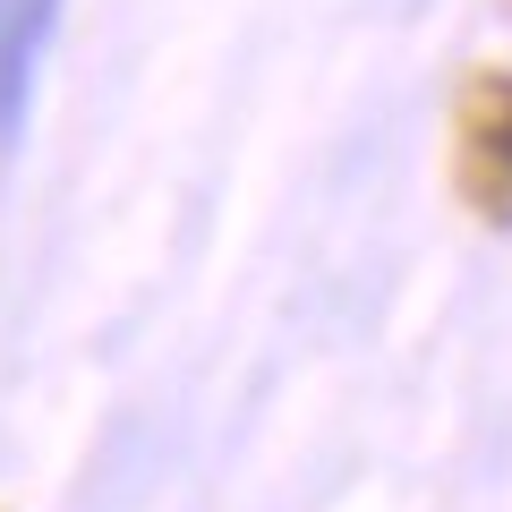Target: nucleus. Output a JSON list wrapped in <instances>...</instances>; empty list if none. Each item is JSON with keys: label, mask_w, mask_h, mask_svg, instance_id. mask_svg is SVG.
I'll return each mask as SVG.
<instances>
[{"label": "nucleus", "mask_w": 512, "mask_h": 512, "mask_svg": "<svg viewBox=\"0 0 512 512\" xmlns=\"http://www.w3.org/2000/svg\"><path fill=\"white\" fill-rule=\"evenodd\" d=\"M52 26H60V0H0V146H18V128H26Z\"/></svg>", "instance_id": "obj_2"}, {"label": "nucleus", "mask_w": 512, "mask_h": 512, "mask_svg": "<svg viewBox=\"0 0 512 512\" xmlns=\"http://www.w3.org/2000/svg\"><path fill=\"white\" fill-rule=\"evenodd\" d=\"M453 180L478 222H512V69H470L453 103Z\"/></svg>", "instance_id": "obj_1"}]
</instances>
